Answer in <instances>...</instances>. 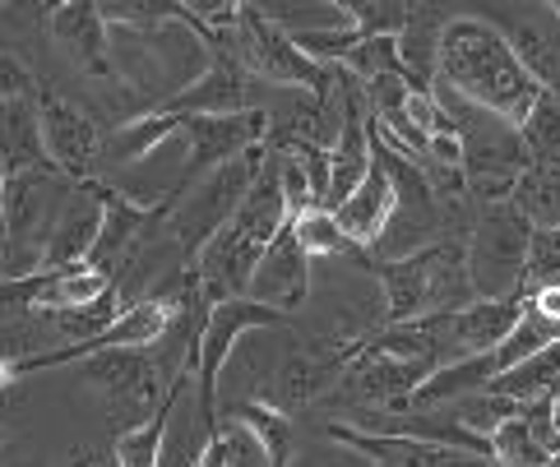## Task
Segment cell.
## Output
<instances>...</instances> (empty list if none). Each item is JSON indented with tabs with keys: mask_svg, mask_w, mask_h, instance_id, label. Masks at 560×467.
Returning <instances> with one entry per match:
<instances>
[{
	"mask_svg": "<svg viewBox=\"0 0 560 467\" xmlns=\"http://www.w3.org/2000/svg\"><path fill=\"white\" fill-rule=\"evenodd\" d=\"M435 74L450 93H458L464 103L482 107L500 120H510L518 130L524 116L537 103V79L524 70L518 60L510 33H500L487 19H468L458 14L440 33V60H435Z\"/></svg>",
	"mask_w": 560,
	"mask_h": 467,
	"instance_id": "cell-1",
	"label": "cell"
},
{
	"mask_svg": "<svg viewBox=\"0 0 560 467\" xmlns=\"http://www.w3.org/2000/svg\"><path fill=\"white\" fill-rule=\"evenodd\" d=\"M371 273L380 278V288H385L389 324L464 311L477 301L472 282H468V241H458V236H440L435 246L404 255V259L371 264Z\"/></svg>",
	"mask_w": 560,
	"mask_h": 467,
	"instance_id": "cell-2",
	"label": "cell"
},
{
	"mask_svg": "<svg viewBox=\"0 0 560 467\" xmlns=\"http://www.w3.org/2000/svg\"><path fill=\"white\" fill-rule=\"evenodd\" d=\"M528 218L510 205H477V222L468 232V282L477 301L528 296Z\"/></svg>",
	"mask_w": 560,
	"mask_h": 467,
	"instance_id": "cell-3",
	"label": "cell"
},
{
	"mask_svg": "<svg viewBox=\"0 0 560 467\" xmlns=\"http://www.w3.org/2000/svg\"><path fill=\"white\" fill-rule=\"evenodd\" d=\"M265 162H269V144H259V149L242 153L236 162H228V167L209 172L195 186V199H182L176 209H167V222H163L158 236H167L176 246V255H186V264H195V255L223 232V222L246 205V195L255 190Z\"/></svg>",
	"mask_w": 560,
	"mask_h": 467,
	"instance_id": "cell-4",
	"label": "cell"
},
{
	"mask_svg": "<svg viewBox=\"0 0 560 467\" xmlns=\"http://www.w3.org/2000/svg\"><path fill=\"white\" fill-rule=\"evenodd\" d=\"M236 37H242V66H250L255 74L273 79V84H288V89H306L315 97H325V103L338 97V66H315V60L292 43V33L278 28L265 10L242 5Z\"/></svg>",
	"mask_w": 560,
	"mask_h": 467,
	"instance_id": "cell-5",
	"label": "cell"
},
{
	"mask_svg": "<svg viewBox=\"0 0 560 467\" xmlns=\"http://www.w3.org/2000/svg\"><path fill=\"white\" fill-rule=\"evenodd\" d=\"M79 371H84L89 384L103 389V402L112 412V425L116 431H135V425H144L158 417V408L167 402V384L158 375L153 357L144 352H130V348H116V352H97L89 361H79Z\"/></svg>",
	"mask_w": 560,
	"mask_h": 467,
	"instance_id": "cell-6",
	"label": "cell"
},
{
	"mask_svg": "<svg viewBox=\"0 0 560 467\" xmlns=\"http://www.w3.org/2000/svg\"><path fill=\"white\" fill-rule=\"evenodd\" d=\"M288 315H278L269 306H255L250 296H236V301H218L209 306V319H205V338H199V371H195V408H199V421L218 431L213 417V394H218V375H223V365L236 348V338L250 334V329H273V324H283Z\"/></svg>",
	"mask_w": 560,
	"mask_h": 467,
	"instance_id": "cell-7",
	"label": "cell"
},
{
	"mask_svg": "<svg viewBox=\"0 0 560 467\" xmlns=\"http://www.w3.org/2000/svg\"><path fill=\"white\" fill-rule=\"evenodd\" d=\"M431 375H435V365L427 361H394V357L371 352L362 342V352L348 361L334 394L352 412H408V398L417 394V384H427Z\"/></svg>",
	"mask_w": 560,
	"mask_h": 467,
	"instance_id": "cell-8",
	"label": "cell"
},
{
	"mask_svg": "<svg viewBox=\"0 0 560 467\" xmlns=\"http://www.w3.org/2000/svg\"><path fill=\"white\" fill-rule=\"evenodd\" d=\"M37 120H43V149L51 157V167L70 176L74 186L79 180H93L97 162H103V130H97V120L84 116L74 103L66 97H56L51 89L37 93Z\"/></svg>",
	"mask_w": 560,
	"mask_h": 467,
	"instance_id": "cell-9",
	"label": "cell"
},
{
	"mask_svg": "<svg viewBox=\"0 0 560 467\" xmlns=\"http://www.w3.org/2000/svg\"><path fill=\"white\" fill-rule=\"evenodd\" d=\"M255 306H269L278 315L296 311L302 301L311 296V255L302 250V241H296V227L288 222L283 232L269 241L265 259L255 264L250 273V292H246Z\"/></svg>",
	"mask_w": 560,
	"mask_h": 467,
	"instance_id": "cell-10",
	"label": "cell"
},
{
	"mask_svg": "<svg viewBox=\"0 0 560 467\" xmlns=\"http://www.w3.org/2000/svg\"><path fill=\"white\" fill-rule=\"evenodd\" d=\"M97 236H103V180L93 176L70 186L61 213H56V227L47 236L43 269H79V264H89Z\"/></svg>",
	"mask_w": 560,
	"mask_h": 467,
	"instance_id": "cell-11",
	"label": "cell"
},
{
	"mask_svg": "<svg viewBox=\"0 0 560 467\" xmlns=\"http://www.w3.org/2000/svg\"><path fill=\"white\" fill-rule=\"evenodd\" d=\"M357 352H362V342H348V348H334V352H306V348L288 352V361L278 365V375H273V394L265 402L278 412H288V417L311 408L319 394L338 389V380H343L348 361Z\"/></svg>",
	"mask_w": 560,
	"mask_h": 467,
	"instance_id": "cell-12",
	"label": "cell"
},
{
	"mask_svg": "<svg viewBox=\"0 0 560 467\" xmlns=\"http://www.w3.org/2000/svg\"><path fill=\"white\" fill-rule=\"evenodd\" d=\"M325 435L348 444L375 467H491V458L468 454V450H445V444H427V440H408V435H366L352 431L343 421H329Z\"/></svg>",
	"mask_w": 560,
	"mask_h": 467,
	"instance_id": "cell-13",
	"label": "cell"
},
{
	"mask_svg": "<svg viewBox=\"0 0 560 467\" xmlns=\"http://www.w3.org/2000/svg\"><path fill=\"white\" fill-rule=\"evenodd\" d=\"M163 112L172 116H236L246 112V70L242 60H228V56H213L205 74H195L186 89H176Z\"/></svg>",
	"mask_w": 560,
	"mask_h": 467,
	"instance_id": "cell-14",
	"label": "cell"
},
{
	"mask_svg": "<svg viewBox=\"0 0 560 467\" xmlns=\"http://www.w3.org/2000/svg\"><path fill=\"white\" fill-rule=\"evenodd\" d=\"M528 315V296H500V301H472V306L454 311V342L458 357H482L500 352Z\"/></svg>",
	"mask_w": 560,
	"mask_h": 467,
	"instance_id": "cell-15",
	"label": "cell"
},
{
	"mask_svg": "<svg viewBox=\"0 0 560 467\" xmlns=\"http://www.w3.org/2000/svg\"><path fill=\"white\" fill-rule=\"evenodd\" d=\"M495 375H500L495 352L458 357V361H450V365H440V371H435L427 384H417V394L408 398V412H445V408H454V402H464V398H472V394L491 389Z\"/></svg>",
	"mask_w": 560,
	"mask_h": 467,
	"instance_id": "cell-16",
	"label": "cell"
},
{
	"mask_svg": "<svg viewBox=\"0 0 560 467\" xmlns=\"http://www.w3.org/2000/svg\"><path fill=\"white\" fill-rule=\"evenodd\" d=\"M51 33L56 43L70 51V60L89 74H112L107 60V19L97 14L93 0H66L51 10Z\"/></svg>",
	"mask_w": 560,
	"mask_h": 467,
	"instance_id": "cell-17",
	"label": "cell"
},
{
	"mask_svg": "<svg viewBox=\"0 0 560 467\" xmlns=\"http://www.w3.org/2000/svg\"><path fill=\"white\" fill-rule=\"evenodd\" d=\"M0 167H5L10 176L14 172L61 176V172L51 167L47 149H43V120H37V103H33V97L0 103Z\"/></svg>",
	"mask_w": 560,
	"mask_h": 467,
	"instance_id": "cell-18",
	"label": "cell"
},
{
	"mask_svg": "<svg viewBox=\"0 0 560 467\" xmlns=\"http://www.w3.org/2000/svg\"><path fill=\"white\" fill-rule=\"evenodd\" d=\"M394 209H398V199H394L389 176H385V172H380L375 162H371L366 180H362V186H357V195L348 199V205H338V209H334V218H338V227L348 232L352 246L362 250V246H375V241L385 236V227H389Z\"/></svg>",
	"mask_w": 560,
	"mask_h": 467,
	"instance_id": "cell-19",
	"label": "cell"
},
{
	"mask_svg": "<svg viewBox=\"0 0 560 467\" xmlns=\"http://www.w3.org/2000/svg\"><path fill=\"white\" fill-rule=\"evenodd\" d=\"M450 19H440V10L431 5H412V19L404 37H398V60H404V74L412 89H431L435 79V60H440V33H445Z\"/></svg>",
	"mask_w": 560,
	"mask_h": 467,
	"instance_id": "cell-20",
	"label": "cell"
},
{
	"mask_svg": "<svg viewBox=\"0 0 560 467\" xmlns=\"http://www.w3.org/2000/svg\"><path fill=\"white\" fill-rule=\"evenodd\" d=\"M491 389L514 398L518 408H524V402H537V398L556 394L560 389V338L551 342V348L533 352L528 361H518V365H510V371H500Z\"/></svg>",
	"mask_w": 560,
	"mask_h": 467,
	"instance_id": "cell-21",
	"label": "cell"
},
{
	"mask_svg": "<svg viewBox=\"0 0 560 467\" xmlns=\"http://www.w3.org/2000/svg\"><path fill=\"white\" fill-rule=\"evenodd\" d=\"M228 421H242L246 431L259 440L269 467H288V458H292V417L288 412L269 408L265 398H250V402L242 398V402H232L228 408Z\"/></svg>",
	"mask_w": 560,
	"mask_h": 467,
	"instance_id": "cell-22",
	"label": "cell"
},
{
	"mask_svg": "<svg viewBox=\"0 0 560 467\" xmlns=\"http://www.w3.org/2000/svg\"><path fill=\"white\" fill-rule=\"evenodd\" d=\"M172 135H186V120L182 116H172V112H153L144 120H130V126H116L107 139H103V157L107 162H135V157H144L153 153L163 139Z\"/></svg>",
	"mask_w": 560,
	"mask_h": 467,
	"instance_id": "cell-23",
	"label": "cell"
},
{
	"mask_svg": "<svg viewBox=\"0 0 560 467\" xmlns=\"http://www.w3.org/2000/svg\"><path fill=\"white\" fill-rule=\"evenodd\" d=\"M514 209L528 218L533 232H560V172L556 167H528L518 176Z\"/></svg>",
	"mask_w": 560,
	"mask_h": 467,
	"instance_id": "cell-24",
	"label": "cell"
},
{
	"mask_svg": "<svg viewBox=\"0 0 560 467\" xmlns=\"http://www.w3.org/2000/svg\"><path fill=\"white\" fill-rule=\"evenodd\" d=\"M518 144H524L533 167H556L560 172V103L551 93H537L533 112L518 126Z\"/></svg>",
	"mask_w": 560,
	"mask_h": 467,
	"instance_id": "cell-25",
	"label": "cell"
},
{
	"mask_svg": "<svg viewBox=\"0 0 560 467\" xmlns=\"http://www.w3.org/2000/svg\"><path fill=\"white\" fill-rule=\"evenodd\" d=\"M510 43H514L518 60H524V70L537 79V89L551 93L560 103V33H542L533 24H518L510 33Z\"/></svg>",
	"mask_w": 560,
	"mask_h": 467,
	"instance_id": "cell-26",
	"label": "cell"
},
{
	"mask_svg": "<svg viewBox=\"0 0 560 467\" xmlns=\"http://www.w3.org/2000/svg\"><path fill=\"white\" fill-rule=\"evenodd\" d=\"M172 398L176 389L167 394V402L158 408L153 421L135 425V431L116 435V467H158L163 463V440H167V421H172Z\"/></svg>",
	"mask_w": 560,
	"mask_h": 467,
	"instance_id": "cell-27",
	"label": "cell"
},
{
	"mask_svg": "<svg viewBox=\"0 0 560 467\" xmlns=\"http://www.w3.org/2000/svg\"><path fill=\"white\" fill-rule=\"evenodd\" d=\"M518 412H524V408H518ZM551 458L556 454L533 435V425L524 417L505 421L491 435V463H500V467H551Z\"/></svg>",
	"mask_w": 560,
	"mask_h": 467,
	"instance_id": "cell-28",
	"label": "cell"
},
{
	"mask_svg": "<svg viewBox=\"0 0 560 467\" xmlns=\"http://www.w3.org/2000/svg\"><path fill=\"white\" fill-rule=\"evenodd\" d=\"M199 467H269L265 463V450H259V440L246 431L242 421H223L209 440L205 458H199Z\"/></svg>",
	"mask_w": 560,
	"mask_h": 467,
	"instance_id": "cell-29",
	"label": "cell"
},
{
	"mask_svg": "<svg viewBox=\"0 0 560 467\" xmlns=\"http://www.w3.org/2000/svg\"><path fill=\"white\" fill-rule=\"evenodd\" d=\"M450 412H454V421H458V425H468L472 435L491 440V435L500 431V425L518 417V402H514V398H505V394H495V389H482V394H472V398H464V402H454Z\"/></svg>",
	"mask_w": 560,
	"mask_h": 467,
	"instance_id": "cell-30",
	"label": "cell"
},
{
	"mask_svg": "<svg viewBox=\"0 0 560 467\" xmlns=\"http://www.w3.org/2000/svg\"><path fill=\"white\" fill-rule=\"evenodd\" d=\"M343 70L362 84H375L380 74H398L404 60H398V37H362L348 56H343Z\"/></svg>",
	"mask_w": 560,
	"mask_h": 467,
	"instance_id": "cell-31",
	"label": "cell"
},
{
	"mask_svg": "<svg viewBox=\"0 0 560 467\" xmlns=\"http://www.w3.org/2000/svg\"><path fill=\"white\" fill-rule=\"evenodd\" d=\"M343 10L362 37H404L412 19V5H404V0H362V5H343Z\"/></svg>",
	"mask_w": 560,
	"mask_h": 467,
	"instance_id": "cell-32",
	"label": "cell"
},
{
	"mask_svg": "<svg viewBox=\"0 0 560 467\" xmlns=\"http://www.w3.org/2000/svg\"><path fill=\"white\" fill-rule=\"evenodd\" d=\"M292 227H296V241H302L306 255H352L357 250L329 209H311V213L296 218Z\"/></svg>",
	"mask_w": 560,
	"mask_h": 467,
	"instance_id": "cell-33",
	"label": "cell"
},
{
	"mask_svg": "<svg viewBox=\"0 0 560 467\" xmlns=\"http://www.w3.org/2000/svg\"><path fill=\"white\" fill-rule=\"evenodd\" d=\"M273 162H278V186H283V199H288L292 222L302 218V213H311V209H319L315 186H311V176H306L302 162H296L292 153H278V149H273Z\"/></svg>",
	"mask_w": 560,
	"mask_h": 467,
	"instance_id": "cell-34",
	"label": "cell"
},
{
	"mask_svg": "<svg viewBox=\"0 0 560 467\" xmlns=\"http://www.w3.org/2000/svg\"><path fill=\"white\" fill-rule=\"evenodd\" d=\"M560 288V232H533L528 246V296Z\"/></svg>",
	"mask_w": 560,
	"mask_h": 467,
	"instance_id": "cell-35",
	"label": "cell"
},
{
	"mask_svg": "<svg viewBox=\"0 0 560 467\" xmlns=\"http://www.w3.org/2000/svg\"><path fill=\"white\" fill-rule=\"evenodd\" d=\"M408 120L417 130H422L427 139H435V135H458V120L450 116V107L435 97V89H412V97H408Z\"/></svg>",
	"mask_w": 560,
	"mask_h": 467,
	"instance_id": "cell-36",
	"label": "cell"
},
{
	"mask_svg": "<svg viewBox=\"0 0 560 467\" xmlns=\"http://www.w3.org/2000/svg\"><path fill=\"white\" fill-rule=\"evenodd\" d=\"M33 89H37L33 70H28L14 51H0V103H14V97H33Z\"/></svg>",
	"mask_w": 560,
	"mask_h": 467,
	"instance_id": "cell-37",
	"label": "cell"
},
{
	"mask_svg": "<svg viewBox=\"0 0 560 467\" xmlns=\"http://www.w3.org/2000/svg\"><path fill=\"white\" fill-rule=\"evenodd\" d=\"M528 306L542 315V319H551V324H560V288H542V292H533L528 296Z\"/></svg>",
	"mask_w": 560,
	"mask_h": 467,
	"instance_id": "cell-38",
	"label": "cell"
},
{
	"mask_svg": "<svg viewBox=\"0 0 560 467\" xmlns=\"http://www.w3.org/2000/svg\"><path fill=\"white\" fill-rule=\"evenodd\" d=\"M93 463H97V458H93V454H89V450H74V454H70V463H66V467H93Z\"/></svg>",
	"mask_w": 560,
	"mask_h": 467,
	"instance_id": "cell-39",
	"label": "cell"
},
{
	"mask_svg": "<svg viewBox=\"0 0 560 467\" xmlns=\"http://www.w3.org/2000/svg\"><path fill=\"white\" fill-rule=\"evenodd\" d=\"M5 180H10V172L0 167V205H5Z\"/></svg>",
	"mask_w": 560,
	"mask_h": 467,
	"instance_id": "cell-40",
	"label": "cell"
},
{
	"mask_svg": "<svg viewBox=\"0 0 560 467\" xmlns=\"http://www.w3.org/2000/svg\"><path fill=\"white\" fill-rule=\"evenodd\" d=\"M556 14H560V5H556Z\"/></svg>",
	"mask_w": 560,
	"mask_h": 467,
	"instance_id": "cell-41",
	"label": "cell"
},
{
	"mask_svg": "<svg viewBox=\"0 0 560 467\" xmlns=\"http://www.w3.org/2000/svg\"><path fill=\"white\" fill-rule=\"evenodd\" d=\"M491 467H500V463H491Z\"/></svg>",
	"mask_w": 560,
	"mask_h": 467,
	"instance_id": "cell-42",
	"label": "cell"
}]
</instances>
